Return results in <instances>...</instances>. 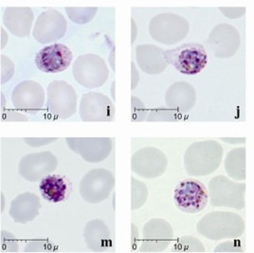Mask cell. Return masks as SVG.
<instances>
[{"label": "cell", "mask_w": 254, "mask_h": 253, "mask_svg": "<svg viewBox=\"0 0 254 253\" xmlns=\"http://www.w3.org/2000/svg\"><path fill=\"white\" fill-rule=\"evenodd\" d=\"M39 190L46 200L58 203L64 200L67 186L63 178L59 176H48L43 179L39 185Z\"/></svg>", "instance_id": "cell-8"}, {"label": "cell", "mask_w": 254, "mask_h": 253, "mask_svg": "<svg viewBox=\"0 0 254 253\" xmlns=\"http://www.w3.org/2000/svg\"><path fill=\"white\" fill-rule=\"evenodd\" d=\"M219 11H221L226 17L230 19L240 18L246 13V9L244 7L242 8H219Z\"/></svg>", "instance_id": "cell-10"}, {"label": "cell", "mask_w": 254, "mask_h": 253, "mask_svg": "<svg viewBox=\"0 0 254 253\" xmlns=\"http://www.w3.org/2000/svg\"><path fill=\"white\" fill-rule=\"evenodd\" d=\"M163 58L179 72L189 76L200 73L208 63L207 52L198 43H186L165 51Z\"/></svg>", "instance_id": "cell-1"}, {"label": "cell", "mask_w": 254, "mask_h": 253, "mask_svg": "<svg viewBox=\"0 0 254 253\" xmlns=\"http://www.w3.org/2000/svg\"><path fill=\"white\" fill-rule=\"evenodd\" d=\"M132 42L135 41L136 39V35H137V32H138V28H137V25H136V22L132 18Z\"/></svg>", "instance_id": "cell-11"}, {"label": "cell", "mask_w": 254, "mask_h": 253, "mask_svg": "<svg viewBox=\"0 0 254 253\" xmlns=\"http://www.w3.org/2000/svg\"><path fill=\"white\" fill-rule=\"evenodd\" d=\"M98 8H65V12L71 21L84 25L91 21L96 16Z\"/></svg>", "instance_id": "cell-9"}, {"label": "cell", "mask_w": 254, "mask_h": 253, "mask_svg": "<svg viewBox=\"0 0 254 253\" xmlns=\"http://www.w3.org/2000/svg\"><path fill=\"white\" fill-rule=\"evenodd\" d=\"M71 50L59 43H54L41 49L35 56L37 68L46 73H59L65 70L72 62Z\"/></svg>", "instance_id": "cell-4"}, {"label": "cell", "mask_w": 254, "mask_h": 253, "mask_svg": "<svg viewBox=\"0 0 254 253\" xmlns=\"http://www.w3.org/2000/svg\"><path fill=\"white\" fill-rule=\"evenodd\" d=\"M33 19V11L28 7H9L3 13L4 26L18 37H25L31 33Z\"/></svg>", "instance_id": "cell-7"}, {"label": "cell", "mask_w": 254, "mask_h": 253, "mask_svg": "<svg viewBox=\"0 0 254 253\" xmlns=\"http://www.w3.org/2000/svg\"><path fill=\"white\" fill-rule=\"evenodd\" d=\"M75 79L86 87H98L105 84L108 70L103 59L93 54L83 55L74 63Z\"/></svg>", "instance_id": "cell-6"}, {"label": "cell", "mask_w": 254, "mask_h": 253, "mask_svg": "<svg viewBox=\"0 0 254 253\" xmlns=\"http://www.w3.org/2000/svg\"><path fill=\"white\" fill-rule=\"evenodd\" d=\"M177 208L186 213H197L205 209L209 202L206 186L196 180H182L174 191Z\"/></svg>", "instance_id": "cell-3"}, {"label": "cell", "mask_w": 254, "mask_h": 253, "mask_svg": "<svg viewBox=\"0 0 254 253\" xmlns=\"http://www.w3.org/2000/svg\"><path fill=\"white\" fill-rule=\"evenodd\" d=\"M189 29V22L186 18L172 12L159 13L149 24V32L153 39L167 45L184 39Z\"/></svg>", "instance_id": "cell-2"}, {"label": "cell", "mask_w": 254, "mask_h": 253, "mask_svg": "<svg viewBox=\"0 0 254 253\" xmlns=\"http://www.w3.org/2000/svg\"><path fill=\"white\" fill-rule=\"evenodd\" d=\"M67 23L63 14L57 10L51 9L43 11L36 18L32 35L39 43L54 42L63 37L66 32Z\"/></svg>", "instance_id": "cell-5"}]
</instances>
